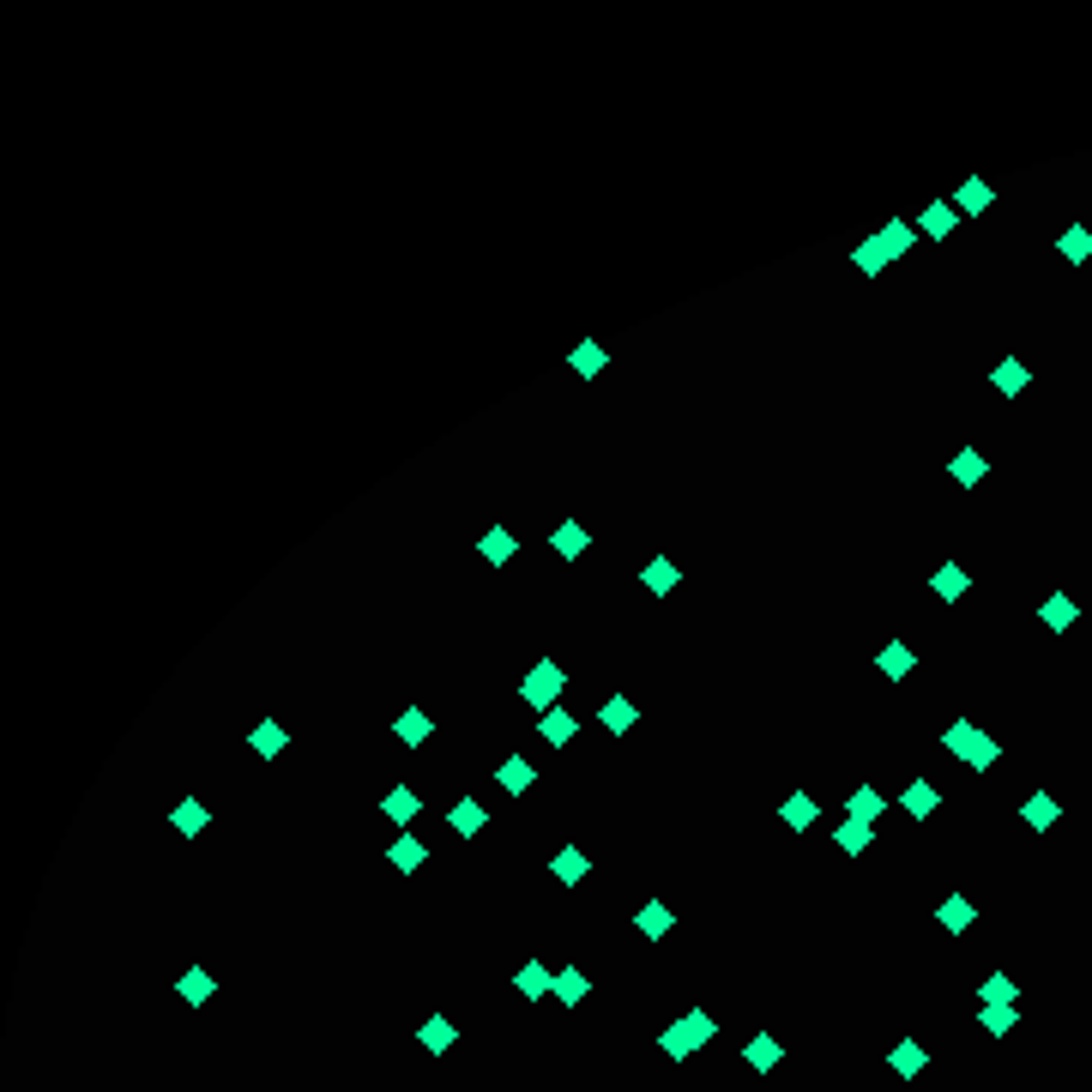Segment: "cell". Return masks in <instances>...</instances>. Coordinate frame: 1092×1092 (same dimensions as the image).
<instances>
[{
    "label": "cell",
    "mask_w": 1092,
    "mask_h": 1092,
    "mask_svg": "<svg viewBox=\"0 0 1092 1092\" xmlns=\"http://www.w3.org/2000/svg\"><path fill=\"white\" fill-rule=\"evenodd\" d=\"M423 857H429V845H423L417 833H399V839H392V845H387V863H392V869H399V876H411V869H423Z\"/></svg>",
    "instance_id": "obj_27"
},
{
    "label": "cell",
    "mask_w": 1092,
    "mask_h": 1092,
    "mask_svg": "<svg viewBox=\"0 0 1092 1092\" xmlns=\"http://www.w3.org/2000/svg\"><path fill=\"white\" fill-rule=\"evenodd\" d=\"M911 224H918V236H930V242H948L954 224H960V212H954V200H930L911 212Z\"/></svg>",
    "instance_id": "obj_2"
},
{
    "label": "cell",
    "mask_w": 1092,
    "mask_h": 1092,
    "mask_svg": "<svg viewBox=\"0 0 1092 1092\" xmlns=\"http://www.w3.org/2000/svg\"><path fill=\"white\" fill-rule=\"evenodd\" d=\"M417 1044H423V1050H429V1056H447V1050L459 1044V1026L447 1020V1014H429V1020H423V1026H417Z\"/></svg>",
    "instance_id": "obj_17"
},
{
    "label": "cell",
    "mask_w": 1092,
    "mask_h": 1092,
    "mask_svg": "<svg viewBox=\"0 0 1092 1092\" xmlns=\"http://www.w3.org/2000/svg\"><path fill=\"white\" fill-rule=\"evenodd\" d=\"M899 809H906L911 821H930L935 809H942V790H935L930 778H911V785H906V797H899Z\"/></svg>",
    "instance_id": "obj_25"
},
{
    "label": "cell",
    "mask_w": 1092,
    "mask_h": 1092,
    "mask_svg": "<svg viewBox=\"0 0 1092 1092\" xmlns=\"http://www.w3.org/2000/svg\"><path fill=\"white\" fill-rule=\"evenodd\" d=\"M923 1063H930V1050H923L918 1038H899V1044L888 1050V1068H893L899 1080H918V1075H923Z\"/></svg>",
    "instance_id": "obj_19"
},
{
    "label": "cell",
    "mask_w": 1092,
    "mask_h": 1092,
    "mask_svg": "<svg viewBox=\"0 0 1092 1092\" xmlns=\"http://www.w3.org/2000/svg\"><path fill=\"white\" fill-rule=\"evenodd\" d=\"M1056 254L1068 259V266H1080V259H1092V224H1075V230L1056 236Z\"/></svg>",
    "instance_id": "obj_39"
},
{
    "label": "cell",
    "mask_w": 1092,
    "mask_h": 1092,
    "mask_svg": "<svg viewBox=\"0 0 1092 1092\" xmlns=\"http://www.w3.org/2000/svg\"><path fill=\"white\" fill-rule=\"evenodd\" d=\"M743 1063L755 1068V1075H773V1068L785 1063V1044H778L773 1032H755V1038H748V1044H743Z\"/></svg>",
    "instance_id": "obj_12"
},
{
    "label": "cell",
    "mask_w": 1092,
    "mask_h": 1092,
    "mask_svg": "<svg viewBox=\"0 0 1092 1092\" xmlns=\"http://www.w3.org/2000/svg\"><path fill=\"white\" fill-rule=\"evenodd\" d=\"M598 724H604V731H610V736H628V731H634V724H640V706H634V700H628V694H610V700H604V706H598Z\"/></svg>",
    "instance_id": "obj_13"
},
{
    "label": "cell",
    "mask_w": 1092,
    "mask_h": 1092,
    "mask_svg": "<svg viewBox=\"0 0 1092 1092\" xmlns=\"http://www.w3.org/2000/svg\"><path fill=\"white\" fill-rule=\"evenodd\" d=\"M513 990L525 996V1002H544V996H556V972H549L544 960H525L513 972Z\"/></svg>",
    "instance_id": "obj_5"
},
{
    "label": "cell",
    "mask_w": 1092,
    "mask_h": 1092,
    "mask_svg": "<svg viewBox=\"0 0 1092 1092\" xmlns=\"http://www.w3.org/2000/svg\"><path fill=\"white\" fill-rule=\"evenodd\" d=\"M604 362H610V350H604V345H579L574 357H568V369H574L579 381H598V374H604Z\"/></svg>",
    "instance_id": "obj_40"
},
{
    "label": "cell",
    "mask_w": 1092,
    "mask_h": 1092,
    "mask_svg": "<svg viewBox=\"0 0 1092 1092\" xmlns=\"http://www.w3.org/2000/svg\"><path fill=\"white\" fill-rule=\"evenodd\" d=\"M977 1026H984L990 1038H1008L1014 1026H1020V1014H1014V1008H977Z\"/></svg>",
    "instance_id": "obj_42"
},
{
    "label": "cell",
    "mask_w": 1092,
    "mask_h": 1092,
    "mask_svg": "<svg viewBox=\"0 0 1092 1092\" xmlns=\"http://www.w3.org/2000/svg\"><path fill=\"white\" fill-rule=\"evenodd\" d=\"M1056 815H1063V803H1056L1050 790H1032V797L1020 803V821L1032 827V833H1050V827H1056Z\"/></svg>",
    "instance_id": "obj_21"
},
{
    "label": "cell",
    "mask_w": 1092,
    "mask_h": 1092,
    "mask_svg": "<svg viewBox=\"0 0 1092 1092\" xmlns=\"http://www.w3.org/2000/svg\"><path fill=\"white\" fill-rule=\"evenodd\" d=\"M549 549H556L561 561H579L586 556V525H579V519H561L556 532H549Z\"/></svg>",
    "instance_id": "obj_29"
},
{
    "label": "cell",
    "mask_w": 1092,
    "mask_h": 1092,
    "mask_svg": "<svg viewBox=\"0 0 1092 1092\" xmlns=\"http://www.w3.org/2000/svg\"><path fill=\"white\" fill-rule=\"evenodd\" d=\"M948 477H954V483H960V489H977V483H984V477H990V459H984L977 447H960V453H954V459H948Z\"/></svg>",
    "instance_id": "obj_15"
},
{
    "label": "cell",
    "mask_w": 1092,
    "mask_h": 1092,
    "mask_svg": "<svg viewBox=\"0 0 1092 1092\" xmlns=\"http://www.w3.org/2000/svg\"><path fill=\"white\" fill-rule=\"evenodd\" d=\"M990 387L1002 392V399H1020V392L1032 387V369H1026L1020 357H1002V362H996V369H990Z\"/></svg>",
    "instance_id": "obj_9"
},
{
    "label": "cell",
    "mask_w": 1092,
    "mask_h": 1092,
    "mask_svg": "<svg viewBox=\"0 0 1092 1092\" xmlns=\"http://www.w3.org/2000/svg\"><path fill=\"white\" fill-rule=\"evenodd\" d=\"M977 736H984V731H977V724H972V719H954V724H948V731H942V748H948L954 761H972V748H977Z\"/></svg>",
    "instance_id": "obj_34"
},
{
    "label": "cell",
    "mask_w": 1092,
    "mask_h": 1092,
    "mask_svg": "<svg viewBox=\"0 0 1092 1092\" xmlns=\"http://www.w3.org/2000/svg\"><path fill=\"white\" fill-rule=\"evenodd\" d=\"M392 736H399L404 748H423V743H429V736H435V719H429V712H423V706H404L399 719H392Z\"/></svg>",
    "instance_id": "obj_14"
},
{
    "label": "cell",
    "mask_w": 1092,
    "mask_h": 1092,
    "mask_svg": "<svg viewBox=\"0 0 1092 1092\" xmlns=\"http://www.w3.org/2000/svg\"><path fill=\"white\" fill-rule=\"evenodd\" d=\"M284 743H290V731H284L278 719H259L254 731H248V748H254L259 761H278V755H284Z\"/></svg>",
    "instance_id": "obj_20"
},
{
    "label": "cell",
    "mask_w": 1092,
    "mask_h": 1092,
    "mask_svg": "<svg viewBox=\"0 0 1092 1092\" xmlns=\"http://www.w3.org/2000/svg\"><path fill=\"white\" fill-rule=\"evenodd\" d=\"M839 851H845V857H863V851H869V845H876V827H869V821H839Z\"/></svg>",
    "instance_id": "obj_38"
},
{
    "label": "cell",
    "mask_w": 1092,
    "mask_h": 1092,
    "mask_svg": "<svg viewBox=\"0 0 1092 1092\" xmlns=\"http://www.w3.org/2000/svg\"><path fill=\"white\" fill-rule=\"evenodd\" d=\"M586 869H591V851H579V845H561L556 857H549V881H561V888H579Z\"/></svg>",
    "instance_id": "obj_4"
},
{
    "label": "cell",
    "mask_w": 1092,
    "mask_h": 1092,
    "mask_svg": "<svg viewBox=\"0 0 1092 1092\" xmlns=\"http://www.w3.org/2000/svg\"><path fill=\"white\" fill-rule=\"evenodd\" d=\"M532 778H537V767L525 761V755H507V761L495 767V785H502L507 797H525V790H532Z\"/></svg>",
    "instance_id": "obj_22"
},
{
    "label": "cell",
    "mask_w": 1092,
    "mask_h": 1092,
    "mask_svg": "<svg viewBox=\"0 0 1092 1092\" xmlns=\"http://www.w3.org/2000/svg\"><path fill=\"white\" fill-rule=\"evenodd\" d=\"M537 736H544L549 748H568L579 736V719L568 712V706H549V712H537Z\"/></svg>",
    "instance_id": "obj_6"
},
{
    "label": "cell",
    "mask_w": 1092,
    "mask_h": 1092,
    "mask_svg": "<svg viewBox=\"0 0 1092 1092\" xmlns=\"http://www.w3.org/2000/svg\"><path fill=\"white\" fill-rule=\"evenodd\" d=\"M851 821H869V827H876V821L881 815H888V797H881V790L876 785H857V790H851Z\"/></svg>",
    "instance_id": "obj_36"
},
{
    "label": "cell",
    "mask_w": 1092,
    "mask_h": 1092,
    "mask_svg": "<svg viewBox=\"0 0 1092 1092\" xmlns=\"http://www.w3.org/2000/svg\"><path fill=\"white\" fill-rule=\"evenodd\" d=\"M447 827H453L459 839H477V833L489 827V803H477V797H459V803L447 809Z\"/></svg>",
    "instance_id": "obj_7"
},
{
    "label": "cell",
    "mask_w": 1092,
    "mask_h": 1092,
    "mask_svg": "<svg viewBox=\"0 0 1092 1092\" xmlns=\"http://www.w3.org/2000/svg\"><path fill=\"white\" fill-rule=\"evenodd\" d=\"M175 996H182L187 1008H205V1002H212V996H217V977L205 972V965H187V972L175 977Z\"/></svg>",
    "instance_id": "obj_11"
},
{
    "label": "cell",
    "mask_w": 1092,
    "mask_h": 1092,
    "mask_svg": "<svg viewBox=\"0 0 1092 1092\" xmlns=\"http://www.w3.org/2000/svg\"><path fill=\"white\" fill-rule=\"evenodd\" d=\"M972 918H977V906L965 899V893H948V899L935 906V923H942L948 935H965V930H972Z\"/></svg>",
    "instance_id": "obj_26"
},
{
    "label": "cell",
    "mask_w": 1092,
    "mask_h": 1092,
    "mask_svg": "<svg viewBox=\"0 0 1092 1092\" xmlns=\"http://www.w3.org/2000/svg\"><path fill=\"white\" fill-rule=\"evenodd\" d=\"M990 205H996V187L990 182H965L960 193H954V212H960V217H984Z\"/></svg>",
    "instance_id": "obj_31"
},
{
    "label": "cell",
    "mask_w": 1092,
    "mask_h": 1092,
    "mask_svg": "<svg viewBox=\"0 0 1092 1092\" xmlns=\"http://www.w3.org/2000/svg\"><path fill=\"white\" fill-rule=\"evenodd\" d=\"M911 664H918V658H911V646H906V640H888V646H881V658H876V670L888 676V682H906V676H911Z\"/></svg>",
    "instance_id": "obj_33"
},
{
    "label": "cell",
    "mask_w": 1092,
    "mask_h": 1092,
    "mask_svg": "<svg viewBox=\"0 0 1092 1092\" xmlns=\"http://www.w3.org/2000/svg\"><path fill=\"white\" fill-rule=\"evenodd\" d=\"M682 1026H689V1038H694V1050H700V1044H712V1038H719V1020H712V1014H706V1008H689V1014H682Z\"/></svg>",
    "instance_id": "obj_43"
},
{
    "label": "cell",
    "mask_w": 1092,
    "mask_h": 1092,
    "mask_svg": "<svg viewBox=\"0 0 1092 1092\" xmlns=\"http://www.w3.org/2000/svg\"><path fill=\"white\" fill-rule=\"evenodd\" d=\"M778 821H785L790 833H809V827H815V821H821V803H815V797H809V790H790L785 803H778Z\"/></svg>",
    "instance_id": "obj_8"
},
{
    "label": "cell",
    "mask_w": 1092,
    "mask_h": 1092,
    "mask_svg": "<svg viewBox=\"0 0 1092 1092\" xmlns=\"http://www.w3.org/2000/svg\"><path fill=\"white\" fill-rule=\"evenodd\" d=\"M876 242H881V254H888V266H893V259L911 254V242H918V224H911V217H888V224L876 230Z\"/></svg>",
    "instance_id": "obj_3"
},
{
    "label": "cell",
    "mask_w": 1092,
    "mask_h": 1092,
    "mask_svg": "<svg viewBox=\"0 0 1092 1092\" xmlns=\"http://www.w3.org/2000/svg\"><path fill=\"white\" fill-rule=\"evenodd\" d=\"M634 930L646 935V942H664V935H670V930H676V911H670V906H664V899H646V906L634 911Z\"/></svg>",
    "instance_id": "obj_16"
},
{
    "label": "cell",
    "mask_w": 1092,
    "mask_h": 1092,
    "mask_svg": "<svg viewBox=\"0 0 1092 1092\" xmlns=\"http://www.w3.org/2000/svg\"><path fill=\"white\" fill-rule=\"evenodd\" d=\"M977 1002H984V1008H1014V1002H1020V984H1014L1008 972H990L984 984H977Z\"/></svg>",
    "instance_id": "obj_28"
},
{
    "label": "cell",
    "mask_w": 1092,
    "mask_h": 1092,
    "mask_svg": "<svg viewBox=\"0 0 1092 1092\" xmlns=\"http://www.w3.org/2000/svg\"><path fill=\"white\" fill-rule=\"evenodd\" d=\"M658 1044H664V1056H670V1063H689V1056H694V1038H689V1026H682V1020L664 1026Z\"/></svg>",
    "instance_id": "obj_41"
},
{
    "label": "cell",
    "mask_w": 1092,
    "mask_h": 1092,
    "mask_svg": "<svg viewBox=\"0 0 1092 1092\" xmlns=\"http://www.w3.org/2000/svg\"><path fill=\"white\" fill-rule=\"evenodd\" d=\"M561 689H568V670H561L556 658H537L532 670L519 676V700H525V706H537V712H549V706L561 700Z\"/></svg>",
    "instance_id": "obj_1"
},
{
    "label": "cell",
    "mask_w": 1092,
    "mask_h": 1092,
    "mask_svg": "<svg viewBox=\"0 0 1092 1092\" xmlns=\"http://www.w3.org/2000/svg\"><path fill=\"white\" fill-rule=\"evenodd\" d=\"M851 266H857L863 278H881V272H888V254H881V242H876V236H863V242H851Z\"/></svg>",
    "instance_id": "obj_37"
},
{
    "label": "cell",
    "mask_w": 1092,
    "mask_h": 1092,
    "mask_svg": "<svg viewBox=\"0 0 1092 1092\" xmlns=\"http://www.w3.org/2000/svg\"><path fill=\"white\" fill-rule=\"evenodd\" d=\"M965 586H972V574H965L960 561H942V568L930 574V591L942 598V604H960V598H965Z\"/></svg>",
    "instance_id": "obj_18"
},
{
    "label": "cell",
    "mask_w": 1092,
    "mask_h": 1092,
    "mask_svg": "<svg viewBox=\"0 0 1092 1092\" xmlns=\"http://www.w3.org/2000/svg\"><path fill=\"white\" fill-rule=\"evenodd\" d=\"M1038 616H1044V628H1050V634H1068V628H1075V616H1080V610H1075V598H1068V591H1050Z\"/></svg>",
    "instance_id": "obj_35"
},
{
    "label": "cell",
    "mask_w": 1092,
    "mask_h": 1092,
    "mask_svg": "<svg viewBox=\"0 0 1092 1092\" xmlns=\"http://www.w3.org/2000/svg\"><path fill=\"white\" fill-rule=\"evenodd\" d=\"M170 827H175V833H182V839H200L205 827H212V809H205L200 797H182V803L170 809Z\"/></svg>",
    "instance_id": "obj_10"
},
{
    "label": "cell",
    "mask_w": 1092,
    "mask_h": 1092,
    "mask_svg": "<svg viewBox=\"0 0 1092 1092\" xmlns=\"http://www.w3.org/2000/svg\"><path fill=\"white\" fill-rule=\"evenodd\" d=\"M586 996H591V977L579 972V965H561V972H556V1002L561 1008H579Z\"/></svg>",
    "instance_id": "obj_32"
},
{
    "label": "cell",
    "mask_w": 1092,
    "mask_h": 1092,
    "mask_svg": "<svg viewBox=\"0 0 1092 1092\" xmlns=\"http://www.w3.org/2000/svg\"><path fill=\"white\" fill-rule=\"evenodd\" d=\"M417 790H411V785H392L387 790V797H381V815H387V821H399V827H411V821H417Z\"/></svg>",
    "instance_id": "obj_30"
},
{
    "label": "cell",
    "mask_w": 1092,
    "mask_h": 1092,
    "mask_svg": "<svg viewBox=\"0 0 1092 1092\" xmlns=\"http://www.w3.org/2000/svg\"><path fill=\"white\" fill-rule=\"evenodd\" d=\"M477 556H483V561H495V568H507V561L519 556V537L507 532V525H489V532L477 537Z\"/></svg>",
    "instance_id": "obj_23"
},
{
    "label": "cell",
    "mask_w": 1092,
    "mask_h": 1092,
    "mask_svg": "<svg viewBox=\"0 0 1092 1092\" xmlns=\"http://www.w3.org/2000/svg\"><path fill=\"white\" fill-rule=\"evenodd\" d=\"M676 579H682V568H676L670 556H652L646 568H640V586H646L652 598H670V591H676Z\"/></svg>",
    "instance_id": "obj_24"
}]
</instances>
